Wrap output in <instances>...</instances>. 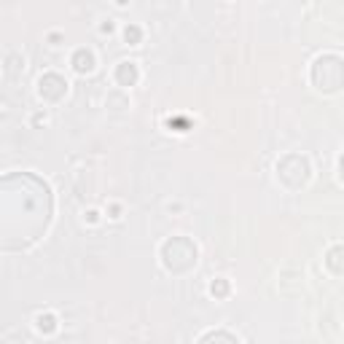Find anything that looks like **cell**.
Returning a JSON list of instances; mask_svg holds the SVG:
<instances>
[{"label": "cell", "instance_id": "6da1fadb", "mask_svg": "<svg viewBox=\"0 0 344 344\" xmlns=\"http://www.w3.org/2000/svg\"><path fill=\"white\" fill-rule=\"evenodd\" d=\"M75 68H78L81 73H84V70H92V54L78 51V57H75Z\"/></svg>", "mask_w": 344, "mask_h": 344}]
</instances>
